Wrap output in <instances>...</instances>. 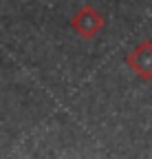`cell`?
Listing matches in <instances>:
<instances>
[{"mask_svg": "<svg viewBox=\"0 0 152 159\" xmlns=\"http://www.w3.org/2000/svg\"><path fill=\"white\" fill-rule=\"evenodd\" d=\"M71 27L77 31L82 38H95L99 33V29L104 27V18L102 13H97L90 5H84L77 13L71 18Z\"/></svg>", "mask_w": 152, "mask_h": 159, "instance_id": "6da1fadb", "label": "cell"}, {"mask_svg": "<svg viewBox=\"0 0 152 159\" xmlns=\"http://www.w3.org/2000/svg\"><path fill=\"white\" fill-rule=\"evenodd\" d=\"M126 64L141 80H150L152 77V42L150 40H143L141 44H137L130 51V55L126 57Z\"/></svg>", "mask_w": 152, "mask_h": 159, "instance_id": "7a4b0ae2", "label": "cell"}]
</instances>
